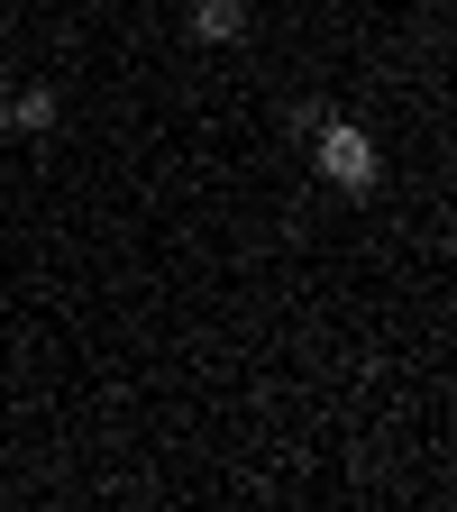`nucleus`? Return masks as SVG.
Listing matches in <instances>:
<instances>
[{
    "instance_id": "obj_5",
    "label": "nucleus",
    "mask_w": 457,
    "mask_h": 512,
    "mask_svg": "<svg viewBox=\"0 0 457 512\" xmlns=\"http://www.w3.org/2000/svg\"><path fill=\"white\" fill-rule=\"evenodd\" d=\"M0 138H10V83H0Z\"/></svg>"
},
{
    "instance_id": "obj_3",
    "label": "nucleus",
    "mask_w": 457,
    "mask_h": 512,
    "mask_svg": "<svg viewBox=\"0 0 457 512\" xmlns=\"http://www.w3.org/2000/svg\"><path fill=\"white\" fill-rule=\"evenodd\" d=\"M10 128H19V138H46V128H55V92H46V83L10 92Z\"/></svg>"
},
{
    "instance_id": "obj_1",
    "label": "nucleus",
    "mask_w": 457,
    "mask_h": 512,
    "mask_svg": "<svg viewBox=\"0 0 457 512\" xmlns=\"http://www.w3.org/2000/svg\"><path fill=\"white\" fill-rule=\"evenodd\" d=\"M311 156H320V174H330L339 192H357V202H366V192L384 183V156H375V138H366L357 119H339V110L311 128Z\"/></svg>"
},
{
    "instance_id": "obj_2",
    "label": "nucleus",
    "mask_w": 457,
    "mask_h": 512,
    "mask_svg": "<svg viewBox=\"0 0 457 512\" xmlns=\"http://www.w3.org/2000/svg\"><path fill=\"white\" fill-rule=\"evenodd\" d=\"M183 28L202 46H238L247 37V0H183Z\"/></svg>"
},
{
    "instance_id": "obj_4",
    "label": "nucleus",
    "mask_w": 457,
    "mask_h": 512,
    "mask_svg": "<svg viewBox=\"0 0 457 512\" xmlns=\"http://www.w3.org/2000/svg\"><path fill=\"white\" fill-rule=\"evenodd\" d=\"M320 119H330V101H293V110H284V128H293V138H311Z\"/></svg>"
}]
</instances>
